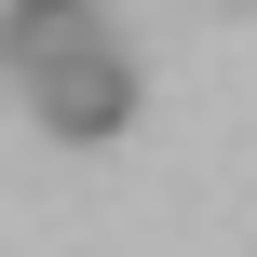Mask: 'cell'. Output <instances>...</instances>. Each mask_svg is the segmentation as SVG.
Segmentation results:
<instances>
[{"mask_svg": "<svg viewBox=\"0 0 257 257\" xmlns=\"http://www.w3.org/2000/svg\"><path fill=\"white\" fill-rule=\"evenodd\" d=\"M41 122H54L68 149H108V136L136 122V68H122V41H95L81 68H54V81H41Z\"/></svg>", "mask_w": 257, "mask_h": 257, "instance_id": "cell-1", "label": "cell"}, {"mask_svg": "<svg viewBox=\"0 0 257 257\" xmlns=\"http://www.w3.org/2000/svg\"><path fill=\"white\" fill-rule=\"evenodd\" d=\"M95 41H108V14H95V0H0V68H14L27 95H41L54 68H81Z\"/></svg>", "mask_w": 257, "mask_h": 257, "instance_id": "cell-2", "label": "cell"}]
</instances>
